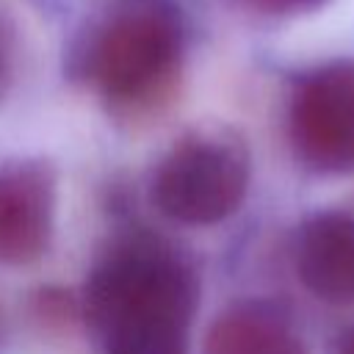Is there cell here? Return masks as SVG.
<instances>
[{
    "label": "cell",
    "instance_id": "1",
    "mask_svg": "<svg viewBox=\"0 0 354 354\" xmlns=\"http://www.w3.org/2000/svg\"><path fill=\"white\" fill-rule=\"evenodd\" d=\"M196 296V274L177 249L127 235L88 274L83 313L105 354H188Z\"/></svg>",
    "mask_w": 354,
    "mask_h": 354
},
{
    "label": "cell",
    "instance_id": "2",
    "mask_svg": "<svg viewBox=\"0 0 354 354\" xmlns=\"http://www.w3.org/2000/svg\"><path fill=\"white\" fill-rule=\"evenodd\" d=\"M183 66L180 22L163 8H130L94 30L83 55V75L105 105L122 116H141L169 100Z\"/></svg>",
    "mask_w": 354,
    "mask_h": 354
},
{
    "label": "cell",
    "instance_id": "3",
    "mask_svg": "<svg viewBox=\"0 0 354 354\" xmlns=\"http://www.w3.org/2000/svg\"><path fill=\"white\" fill-rule=\"evenodd\" d=\"M249 174V149L238 136L227 130H196L163 155L149 194L169 221L213 227L241 207Z\"/></svg>",
    "mask_w": 354,
    "mask_h": 354
},
{
    "label": "cell",
    "instance_id": "4",
    "mask_svg": "<svg viewBox=\"0 0 354 354\" xmlns=\"http://www.w3.org/2000/svg\"><path fill=\"white\" fill-rule=\"evenodd\" d=\"M288 136L307 169L354 174V61H332L299 80Z\"/></svg>",
    "mask_w": 354,
    "mask_h": 354
},
{
    "label": "cell",
    "instance_id": "5",
    "mask_svg": "<svg viewBox=\"0 0 354 354\" xmlns=\"http://www.w3.org/2000/svg\"><path fill=\"white\" fill-rule=\"evenodd\" d=\"M55 224V174L44 160H17L0 169V263L30 266Z\"/></svg>",
    "mask_w": 354,
    "mask_h": 354
},
{
    "label": "cell",
    "instance_id": "6",
    "mask_svg": "<svg viewBox=\"0 0 354 354\" xmlns=\"http://www.w3.org/2000/svg\"><path fill=\"white\" fill-rule=\"evenodd\" d=\"M301 285L329 304H354V213L321 210L304 218L293 241Z\"/></svg>",
    "mask_w": 354,
    "mask_h": 354
},
{
    "label": "cell",
    "instance_id": "7",
    "mask_svg": "<svg viewBox=\"0 0 354 354\" xmlns=\"http://www.w3.org/2000/svg\"><path fill=\"white\" fill-rule=\"evenodd\" d=\"M205 354H310L296 324L268 301H238L218 313Z\"/></svg>",
    "mask_w": 354,
    "mask_h": 354
},
{
    "label": "cell",
    "instance_id": "8",
    "mask_svg": "<svg viewBox=\"0 0 354 354\" xmlns=\"http://www.w3.org/2000/svg\"><path fill=\"white\" fill-rule=\"evenodd\" d=\"M241 6L257 11V14H268V17H290V14H307L315 11L321 6H326L329 0H238Z\"/></svg>",
    "mask_w": 354,
    "mask_h": 354
},
{
    "label": "cell",
    "instance_id": "9",
    "mask_svg": "<svg viewBox=\"0 0 354 354\" xmlns=\"http://www.w3.org/2000/svg\"><path fill=\"white\" fill-rule=\"evenodd\" d=\"M8 80H11V64H8V50H6V41H3V36H0V102H3V97H6Z\"/></svg>",
    "mask_w": 354,
    "mask_h": 354
},
{
    "label": "cell",
    "instance_id": "10",
    "mask_svg": "<svg viewBox=\"0 0 354 354\" xmlns=\"http://www.w3.org/2000/svg\"><path fill=\"white\" fill-rule=\"evenodd\" d=\"M335 354H354V326L346 332V335H340V340H337V348H335Z\"/></svg>",
    "mask_w": 354,
    "mask_h": 354
},
{
    "label": "cell",
    "instance_id": "11",
    "mask_svg": "<svg viewBox=\"0 0 354 354\" xmlns=\"http://www.w3.org/2000/svg\"><path fill=\"white\" fill-rule=\"evenodd\" d=\"M3 340H6V321H3V313H0V348H3Z\"/></svg>",
    "mask_w": 354,
    "mask_h": 354
}]
</instances>
